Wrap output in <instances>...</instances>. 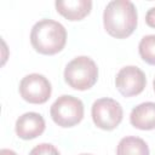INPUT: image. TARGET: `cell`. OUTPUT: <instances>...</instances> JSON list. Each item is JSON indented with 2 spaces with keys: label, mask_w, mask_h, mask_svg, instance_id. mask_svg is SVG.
Listing matches in <instances>:
<instances>
[{
  "label": "cell",
  "mask_w": 155,
  "mask_h": 155,
  "mask_svg": "<svg viewBox=\"0 0 155 155\" xmlns=\"http://www.w3.org/2000/svg\"><path fill=\"white\" fill-rule=\"evenodd\" d=\"M145 23L150 28H155V7H151L148 10L145 15Z\"/></svg>",
  "instance_id": "5bb4252c"
},
{
  "label": "cell",
  "mask_w": 155,
  "mask_h": 155,
  "mask_svg": "<svg viewBox=\"0 0 155 155\" xmlns=\"http://www.w3.org/2000/svg\"><path fill=\"white\" fill-rule=\"evenodd\" d=\"M138 52L140 58L145 63L155 65V34L145 35L140 39L138 45Z\"/></svg>",
  "instance_id": "7c38bea8"
},
{
  "label": "cell",
  "mask_w": 155,
  "mask_h": 155,
  "mask_svg": "<svg viewBox=\"0 0 155 155\" xmlns=\"http://www.w3.org/2000/svg\"><path fill=\"white\" fill-rule=\"evenodd\" d=\"M29 155H61L58 149L50 143H41L34 147Z\"/></svg>",
  "instance_id": "4fadbf2b"
},
{
  "label": "cell",
  "mask_w": 155,
  "mask_h": 155,
  "mask_svg": "<svg viewBox=\"0 0 155 155\" xmlns=\"http://www.w3.org/2000/svg\"><path fill=\"white\" fill-rule=\"evenodd\" d=\"M56 10L68 21H81L90 15L92 1L90 0H57Z\"/></svg>",
  "instance_id": "9c48e42d"
},
{
  "label": "cell",
  "mask_w": 155,
  "mask_h": 155,
  "mask_svg": "<svg viewBox=\"0 0 155 155\" xmlns=\"http://www.w3.org/2000/svg\"><path fill=\"white\" fill-rule=\"evenodd\" d=\"M147 86V78L142 69L134 65L121 68L115 78V87L124 97L138 96Z\"/></svg>",
  "instance_id": "52a82bcc"
},
{
  "label": "cell",
  "mask_w": 155,
  "mask_h": 155,
  "mask_svg": "<svg viewBox=\"0 0 155 155\" xmlns=\"http://www.w3.org/2000/svg\"><path fill=\"white\" fill-rule=\"evenodd\" d=\"M98 80V68L94 61L87 56L71 59L64 69V81L74 90L86 91Z\"/></svg>",
  "instance_id": "3957f363"
},
{
  "label": "cell",
  "mask_w": 155,
  "mask_h": 155,
  "mask_svg": "<svg viewBox=\"0 0 155 155\" xmlns=\"http://www.w3.org/2000/svg\"><path fill=\"white\" fill-rule=\"evenodd\" d=\"M116 155H150V151L144 139L134 136H127L119 142Z\"/></svg>",
  "instance_id": "8fae6325"
},
{
  "label": "cell",
  "mask_w": 155,
  "mask_h": 155,
  "mask_svg": "<svg viewBox=\"0 0 155 155\" xmlns=\"http://www.w3.org/2000/svg\"><path fill=\"white\" fill-rule=\"evenodd\" d=\"M93 124L104 131L115 130L122 121L124 110L121 104L113 98H99L94 101L91 109Z\"/></svg>",
  "instance_id": "5b68a950"
},
{
  "label": "cell",
  "mask_w": 155,
  "mask_h": 155,
  "mask_svg": "<svg viewBox=\"0 0 155 155\" xmlns=\"http://www.w3.org/2000/svg\"><path fill=\"white\" fill-rule=\"evenodd\" d=\"M80 155H92V154H80Z\"/></svg>",
  "instance_id": "e0dca14e"
},
{
  "label": "cell",
  "mask_w": 155,
  "mask_h": 155,
  "mask_svg": "<svg viewBox=\"0 0 155 155\" xmlns=\"http://www.w3.org/2000/svg\"><path fill=\"white\" fill-rule=\"evenodd\" d=\"M46 128V124L44 117L39 113L29 111L21 115L15 125L16 134L25 140L34 139L44 133Z\"/></svg>",
  "instance_id": "ba28073f"
},
{
  "label": "cell",
  "mask_w": 155,
  "mask_h": 155,
  "mask_svg": "<svg viewBox=\"0 0 155 155\" xmlns=\"http://www.w3.org/2000/svg\"><path fill=\"white\" fill-rule=\"evenodd\" d=\"M130 122L133 127L142 131L155 128V103L144 102L134 107L130 114Z\"/></svg>",
  "instance_id": "30bf717a"
},
{
  "label": "cell",
  "mask_w": 155,
  "mask_h": 155,
  "mask_svg": "<svg viewBox=\"0 0 155 155\" xmlns=\"http://www.w3.org/2000/svg\"><path fill=\"white\" fill-rule=\"evenodd\" d=\"M137 8L130 0H113L104 8L103 25L105 31L113 38H128L137 28Z\"/></svg>",
  "instance_id": "6da1fadb"
},
{
  "label": "cell",
  "mask_w": 155,
  "mask_h": 155,
  "mask_svg": "<svg viewBox=\"0 0 155 155\" xmlns=\"http://www.w3.org/2000/svg\"><path fill=\"white\" fill-rule=\"evenodd\" d=\"M30 44L36 52L53 56L64 48L67 44V30L57 21L41 19L31 28Z\"/></svg>",
  "instance_id": "7a4b0ae2"
},
{
  "label": "cell",
  "mask_w": 155,
  "mask_h": 155,
  "mask_svg": "<svg viewBox=\"0 0 155 155\" xmlns=\"http://www.w3.org/2000/svg\"><path fill=\"white\" fill-rule=\"evenodd\" d=\"M52 93V86L48 79L41 74L33 73L25 75L19 82L21 97L30 104L46 103Z\"/></svg>",
  "instance_id": "8992f818"
},
{
  "label": "cell",
  "mask_w": 155,
  "mask_h": 155,
  "mask_svg": "<svg viewBox=\"0 0 155 155\" xmlns=\"http://www.w3.org/2000/svg\"><path fill=\"white\" fill-rule=\"evenodd\" d=\"M0 155H17V153L11 150V149H1L0 150Z\"/></svg>",
  "instance_id": "9a60e30c"
},
{
  "label": "cell",
  "mask_w": 155,
  "mask_h": 155,
  "mask_svg": "<svg viewBox=\"0 0 155 155\" xmlns=\"http://www.w3.org/2000/svg\"><path fill=\"white\" fill-rule=\"evenodd\" d=\"M153 86H154V92H155V79H154V82H153Z\"/></svg>",
  "instance_id": "2e32d148"
},
{
  "label": "cell",
  "mask_w": 155,
  "mask_h": 155,
  "mask_svg": "<svg viewBox=\"0 0 155 155\" xmlns=\"http://www.w3.org/2000/svg\"><path fill=\"white\" fill-rule=\"evenodd\" d=\"M84 103L74 96L63 94L51 105L50 115L53 122L61 127H74L84 119Z\"/></svg>",
  "instance_id": "277c9868"
}]
</instances>
